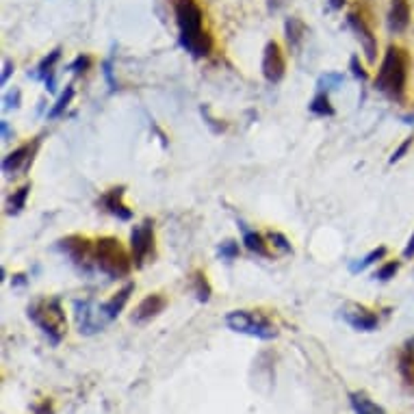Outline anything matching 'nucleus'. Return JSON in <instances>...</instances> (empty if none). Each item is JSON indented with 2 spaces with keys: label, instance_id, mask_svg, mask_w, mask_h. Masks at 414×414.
<instances>
[{
  "label": "nucleus",
  "instance_id": "obj_1",
  "mask_svg": "<svg viewBox=\"0 0 414 414\" xmlns=\"http://www.w3.org/2000/svg\"><path fill=\"white\" fill-rule=\"evenodd\" d=\"M176 22L180 43L195 59H204L213 50V37L204 29V14L195 0H176Z\"/></svg>",
  "mask_w": 414,
  "mask_h": 414
},
{
  "label": "nucleus",
  "instance_id": "obj_2",
  "mask_svg": "<svg viewBox=\"0 0 414 414\" xmlns=\"http://www.w3.org/2000/svg\"><path fill=\"white\" fill-rule=\"evenodd\" d=\"M410 74V55L401 46H388L376 76V89L390 100H403Z\"/></svg>",
  "mask_w": 414,
  "mask_h": 414
},
{
  "label": "nucleus",
  "instance_id": "obj_3",
  "mask_svg": "<svg viewBox=\"0 0 414 414\" xmlns=\"http://www.w3.org/2000/svg\"><path fill=\"white\" fill-rule=\"evenodd\" d=\"M93 258L95 267L109 276L111 280L126 278L133 269V256H128L126 247L115 237H102L93 243Z\"/></svg>",
  "mask_w": 414,
  "mask_h": 414
},
{
  "label": "nucleus",
  "instance_id": "obj_4",
  "mask_svg": "<svg viewBox=\"0 0 414 414\" xmlns=\"http://www.w3.org/2000/svg\"><path fill=\"white\" fill-rule=\"evenodd\" d=\"M29 319L48 336L53 345H59L66 336V313L59 299H39L29 308Z\"/></svg>",
  "mask_w": 414,
  "mask_h": 414
},
{
  "label": "nucleus",
  "instance_id": "obj_5",
  "mask_svg": "<svg viewBox=\"0 0 414 414\" xmlns=\"http://www.w3.org/2000/svg\"><path fill=\"white\" fill-rule=\"evenodd\" d=\"M226 326L232 332L263 338V341H271L278 336V328L265 315L254 313V310H232V313L226 315Z\"/></svg>",
  "mask_w": 414,
  "mask_h": 414
},
{
  "label": "nucleus",
  "instance_id": "obj_6",
  "mask_svg": "<svg viewBox=\"0 0 414 414\" xmlns=\"http://www.w3.org/2000/svg\"><path fill=\"white\" fill-rule=\"evenodd\" d=\"M347 18H349V26L358 33V39H360L362 48H365L367 59L371 63H376V59H378V39L373 35V26H371L369 14L358 5Z\"/></svg>",
  "mask_w": 414,
  "mask_h": 414
},
{
  "label": "nucleus",
  "instance_id": "obj_7",
  "mask_svg": "<svg viewBox=\"0 0 414 414\" xmlns=\"http://www.w3.org/2000/svg\"><path fill=\"white\" fill-rule=\"evenodd\" d=\"M59 249L70 258V261L81 267V269H91V265H95L93 258V243L87 237L81 234H70L66 239L59 241Z\"/></svg>",
  "mask_w": 414,
  "mask_h": 414
},
{
  "label": "nucleus",
  "instance_id": "obj_8",
  "mask_svg": "<svg viewBox=\"0 0 414 414\" xmlns=\"http://www.w3.org/2000/svg\"><path fill=\"white\" fill-rule=\"evenodd\" d=\"M152 249H154V222L145 219L130 232V254L135 267H141L145 263V258L152 254Z\"/></svg>",
  "mask_w": 414,
  "mask_h": 414
},
{
  "label": "nucleus",
  "instance_id": "obj_9",
  "mask_svg": "<svg viewBox=\"0 0 414 414\" xmlns=\"http://www.w3.org/2000/svg\"><path fill=\"white\" fill-rule=\"evenodd\" d=\"M74 310H76V324H78L81 334H93L107 326L105 317H102L100 306H95L91 299L74 301Z\"/></svg>",
  "mask_w": 414,
  "mask_h": 414
},
{
  "label": "nucleus",
  "instance_id": "obj_10",
  "mask_svg": "<svg viewBox=\"0 0 414 414\" xmlns=\"http://www.w3.org/2000/svg\"><path fill=\"white\" fill-rule=\"evenodd\" d=\"M341 317L358 332H373L380 324L378 315L362 304H345L341 308Z\"/></svg>",
  "mask_w": 414,
  "mask_h": 414
},
{
  "label": "nucleus",
  "instance_id": "obj_11",
  "mask_svg": "<svg viewBox=\"0 0 414 414\" xmlns=\"http://www.w3.org/2000/svg\"><path fill=\"white\" fill-rule=\"evenodd\" d=\"M286 74V61H284V53L278 41H267L265 53H263V76L269 83H280Z\"/></svg>",
  "mask_w": 414,
  "mask_h": 414
},
{
  "label": "nucleus",
  "instance_id": "obj_12",
  "mask_svg": "<svg viewBox=\"0 0 414 414\" xmlns=\"http://www.w3.org/2000/svg\"><path fill=\"white\" fill-rule=\"evenodd\" d=\"M37 145H39V141H33V143H24L18 150H14L9 157H5V161H3V172L5 174H18V172L29 170V165L33 163V154H35Z\"/></svg>",
  "mask_w": 414,
  "mask_h": 414
},
{
  "label": "nucleus",
  "instance_id": "obj_13",
  "mask_svg": "<svg viewBox=\"0 0 414 414\" xmlns=\"http://www.w3.org/2000/svg\"><path fill=\"white\" fill-rule=\"evenodd\" d=\"M165 306H167L165 295H161V293H152V295H148L145 299H141V304L135 308L133 321H135V324H145V321H150V319H154V317H159V315L163 313V310H165Z\"/></svg>",
  "mask_w": 414,
  "mask_h": 414
},
{
  "label": "nucleus",
  "instance_id": "obj_14",
  "mask_svg": "<svg viewBox=\"0 0 414 414\" xmlns=\"http://www.w3.org/2000/svg\"><path fill=\"white\" fill-rule=\"evenodd\" d=\"M100 204L105 206V209H107L111 215H115V217L122 219V222L133 219V211L124 204V187H113V189H109L105 195H102Z\"/></svg>",
  "mask_w": 414,
  "mask_h": 414
},
{
  "label": "nucleus",
  "instance_id": "obj_15",
  "mask_svg": "<svg viewBox=\"0 0 414 414\" xmlns=\"http://www.w3.org/2000/svg\"><path fill=\"white\" fill-rule=\"evenodd\" d=\"M133 291H135V284L133 282H128L124 289H120L111 299H107L105 304H100V310H102V317H105V321L109 324V321H113L122 310H124V306H126V301L130 299V295H133Z\"/></svg>",
  "mask_w": 414,
  "mask_h": 414
},
{
  "label": "nucleus",
  "instance_id": "obj_16",
  "mask_svg": "<svg viewBox=\"0 0 414 414\" xmlns=\"http://www.w3.org/2000/svg\"><path fill=\"white\" fill-rule=\"evenodd\" d=\"M412 7L410 0H390V11H388V29L393 33H403L410 24Z\"/></svg>",
  "mask_w": 414,
  "mask_h": 414
},
{
  "label": "nucleus",
  "instance_id": "obj_17",
  "mask_svg": "<svg viewBox=\"0 0 414 414\" xmlns=\"http://www.w3.org/2000/svg\"><path fill=\"white\" fill-rule=\"evenodd\" d=\"M61 59V50L57 48V50H53V53H50L41 63H39V68H37V78H43L46 81V89L48 91H55V63Z\"/></svg>",
  "mask_w": 414,
  "mask_h": 414
},
{
  "label": "nucleus",
  "instance_id": "obj_18",
  "mask_svg": "<svg viewBox=\"0 0 414 414\" xmlns=\"http://www.w3.org/2000/svg\"><path fill=\"white\" fill-rule=\"evenodd\" d=\"M399 376L403 384L414 393V345L412 343L399 356Z\"/></svg>",
  "mask_w": 414,
  "mask_h": 414
},
{
  "label": "nucleus",
  "instance_id": "obj_19",
  "mask_svg": "<svg viewBox=\"0 0 414 414\" xmlns=\"http://www.w3.org/2000/svg\"><path fill=\"white\" fill-rule=\"evenodd\" d=\"M351 399V408L356 414H386L376 401H371L365 393H351L349 395Z\"/></svg>",
  "mask_w": 414,
  "mask_h": 414
},
{
  "label": "nucleus",
  "instance_id": "obj_20",
  "mask_svg": "<svg viewBox=\"0 0 414 414\" xmlns=\"http://www.w3.org/2000/svg\"><path fill=\"white\" fill-rule=\"evenodd\" d=\"M243 245L249 252L258 254V256H269V243L265 241V237L261 232H249V230H245L243 232Z\"/></svg>",
  "mask_w": 414,
  "mask_h": 414
},
{
  "label": "nucleus",
  "instance_id": "obj_21",
  "mask_svg": "<svg viewBox=\"0 0 414 414\" xmlns=\"http://www.w3.org/2000/svg\"><path fill=\"white\" fill-rule=\"evenodd\" d=\"M29 193H31V185H24V187H20L18 191H14V193L9 195V202H7V213H9V215H18V213L24 209Z\"/></svg>",
  "mask_w": 414,
  "mask_h": 414
},
{
  "label": "nucleus",
  "instance_id": "obj_22",
  "mask_svg": "<svg viewBox=\"0 0 414 414\" xmlns=\"http://www.w3.org/2000/svg\"><path fill=\"white\" fill-rule=\"evenodd\" d=\"M310 111H313L315 115H319V118H332L336 113L334 107H332V102H330V98H328V93L315 95L313 102H310Z\"/></svg>",
  "mask_w": 414,
  "mask_h": 414
},
{
  "label": "nucleus",
  "instance_id": "obj_23",
  "mask_svg": "<svg viewBox=\"0 0 414 414\" xmlns=\"http://www.w3.org/2000/svg\"><path fill=\"white\" fill-rule=\"evenodd\" d=\"M304 35H306L304 22L297 20V18H289V20H286V39H289L291 48H297V46L301 43Z\"/></svg>",
  "mask_w": 414,
  "mask_h": 414
},
{
  "label": "nucleus",
  "instance_id": "obj_24",
  "mask_svg": "<svg viewBox=\"0 0 414 414\" xmlns=\"http://www.w3.org/2000/svg\"><path fill=\"white\" fill-rule=\"evenodd\" d=\"M72 98H74V87L72 85H68V89L61 93V98L57 100V105L50 109V113H48V120H57V118H61L66 111H68V107H70V102H72Z\"/></svg>",
  "mask_w": 414,
  "mask_h": 414
},
{
  "label": "nucleus",
  "instance_id": "obj_25",
  "mask_svg": "<svg viewBox=\"0 0 414 414\" xmlns=\"http://www.w3.org/2000/svg\"><path fill=\"white\" fill-rule=\"evenodd\" d=\"M386 256V247H378V249H373V252H369L362 261H358V263H351V271L353 274H358V271H362V269H367L369 265H373V263H378V261H382V258Z\"/></svg>",
  "mask_w": 414,
  "mask_h": 414
},
{
  "label": "nucleus",
  "instance_id": "obj_26",
  "mask_svg": "<svg viewBox=\"0 0 414 414\" xmlns=\"http://www.w3.org/2000/svg\"><path fill=\"white\" fill-rule=\"evenodd\" d=\"M193 291H195L200 301H209L211 299V284H209V280H206V276L202 271L193 274Z\"/></svg>",
  "mask_w": 414,
  "mask_h": 414
},
{
  "label": "nucleus",
  "instance_id": "obj_27",
  "mask_svg": "<svg viewBox=\"0 0 414 414\" xmlns=\"http://www.w3.org/2000/svg\"><path fill=\"white\" fill-rule=\"evenodd\" d=\"M397 271H399V261H388V263H384V265L376 271V278L382 280V282H386V280L395 278Z\"/></svg>",
  "mask_w": 414,
  "mask_h": 414
},
{
  "label": "nucleus",
  "instance_id": "obj_28",
  "mask_svg": "<svg viewBox=\"0 0 414 414\" xmlns=\"http://www.w3.org/2000/svg\"><path fill=\"white\" fill-rule=\"evenodd\" d=\"M219 256L224 258V261H234V258L239 256V243L234 241H224L219 245Z\"/></svg>",
  "mask_w": 414,
  "mask_h": 414
},
{
  "label": "nucleus",
  "instance_id": "obj_29",
  "mask_svg": "<svg viewBox=\"0 0 414 414\" xmlns=\"http://www.w3.org/2000/svg\"><path fill=\"white\" fill-rule=\"evenodd\" d=\"M269 241L274 243V247H278V249H280V252H284V254L293 252L291 243H289V241H286V237H284V234H280V232H269Z\"/></svg>",
  "mask_w": 414,
  "mask_h": 414
},
{
  "label": "nucleus",
  "instance_id": "obj_30",
  "mask_svg": "<svg viewBox=\"0 0 414 414\" xmlns=\"http://www.w3.org/2000/svg\"><path fill=\"white\" fill-rule=\"evenodd\" d=\"M89 66H91V59H89L87 55H85V57L81 55V57H76V61L70 66V70H72L74 74H85V72L89 70Z\"/></svg>",
  "mask_w": 414,
  "mask_h": 414
},
{
  "label": "nucleus",
  "instance_id": "obj_31",
  "mask_svg": "<svg viewBox=\"0 0 414 414\" xmlns=\"http://www.w3.org/2000/svg\"><path fill=\"white\" fill-rule=\"evenodd\" d=\"M412 141H414V139H412V137H408V139H405V141H403V143H401V145H399V148L395 150V152H393V157H390V163H397L399 159H403V154L408 152V148L412 145Z\"/></svg>",
  "mask_w": 414,
  "mask_h": 414
},
{
  "label": "nucleus",
  "instance_id": "obj_32",
  "mask_svg": "<svg viewBox=\"0 0 414 414\" xmlns=\"http://www.w3.org/2000/svg\"><path fill=\"white\" fill-rule=\"evenodd\" d=\"M351 70H353V76H358L360 81H367V78H369V74L365 72V68L358 66V57L351 59Z\"/></svg>",
  "mask_w": 414,
  "mask_h": 414
},
{
  "label": "nucleus",
  "instance_id": "obj_33",
  "mask_svg": "<svg viewBox=\"0 0 414 414\" xmlns=\"http://www.w3.org/2000/svg\"><path fill=\"white\" fill-rule=\"evenodd\" d=\"M18 105H20V91L16 89V91H11V93L5 95V107L11 109V107H18Z\"/></svg>",
  "mask_w": 414,
  "mask_h": 414
},
{
  "label": "nucleus",
  "instance_id": "obj_34",
  "mask_svg": "<svg viewBox=\"0 0 414 414\" xmlns=\"http://www.w3.org/2000/svg\"><path fill=\"white\" fill-rule=\"evenodd\" d=\"M35 414H53V401H41V405L35 408Z\"/></svg>",
  "mask_w": 414,
  "mask_h": 414
},
{
  "label": "nucleus",
  "instance_id": "obj_35",
  "mask_svg": "<svg viewBox=\"0 0 414 414\" xmlns=\"http://www.w3.org/2000/svg\"><path fill=\"white\" fill-rule=\"evenodd\" d=\"M403 256H405V258H412V256H414V234L410 237V241H408V245H405V249H403Z\"/></svg>",
  "mask_w": 414,
  "mask_h": 414
},
{
  "label": "nucleus",
  "instance_id": "obj_36",
  "mask_svg": "<svg viewBox=\"0 0 414 414\" xmlns=\"http://www.w3.org/2000/svg\"><path fill=\"white\" fill-rule=\"evenodd\" d=\"M11 70H14V63L11 61H5V72H3V85L9 81V76H11Z\"/></svg>",
  "mask_w": 414,
  "mask_h": 414
},
{
  "label": "nucleus",
  "instance_id": "obj_37",
  "mask_svg": "<svg viewBox=\"0 0 414 414\" xmlns=\"http://www.w3.org/2000/svg\"><path fill=\"white\" fill-rule=\"evenodd\" d=\"M330 5H332V9H341L345 5V0H330Z\"/></svg>",
  "mask_w": 414,
  "mask_h": 414
},
{
  "label": "nucleus",
  "instance_id": "obj_38",
  "mask_svg": "<svg viewBox=\"0 0 414 414\" xmlns=\"http://www.w3.org/2000/svg\"><path fill=\"white\" fill-rule=\"evenodd\" d=\"M3 137H5V139L9 137V126H7V122H5V120H3Z\"/></svg>",
  "mask_w": 414,
  "mask_h": 414
}]
</instances>
